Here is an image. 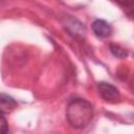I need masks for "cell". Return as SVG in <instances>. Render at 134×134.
Listing matches in <instances>:
<instances>
[{"instance_id":"cell-1","label":"cell","mask_w":134,"mask_h":134,"mask_svg":"<svg viewBox=\"0 0 134 134\" xmlns=\"http://www.w3.org/2000/svg\"><path fill=\"white\" fill-rule=\"evenodd\" d=\"M93 118V107L84 98H74L66 108V119L74 129L86 128Z\"/></svg>"},{"instance_id":"cell-2","label":"cell","mask_w":134,"mask_h":134,"mask_svg":"<svg viewBox=\"0 0 134 134\" xmlns=\"http://www.w3.org/2000/svg\"><path fill=\"white\" fill-rule=\"evenodd\" d=\"M63 26L69 32V35L72 36L75 39H80V38L85 37L86 29H85L84 24L81 21H79L77 19H75L71 16H67V17L64 18Z\"/></svg>"},{"instance_id":"cell-3","label":"cell","mask_w":134,"mask_h":134,"mask_svg":"<svg viewBox=\"0 0 134 134\" xmlns=\"http://www.w3.org/2000/svg\"><path fill=\"white\" fill-rule=\"evenodd\" d=\"M97 91L100 97L107 102H116L120 97L118 89L107 82H99L97 84Z\"/></svg>"},{"instance_id":"cell-4","label":"cell","mask_w":134,"mask_h":134,"mask_svg":"<svg viewBox=\"0 0 134 134\" xmlns=\"http://www.w3.org/2000/svg\"><path fill=\"white\" fill-rule=\"evenodd\" d=\"M91 27H92L94 35L97 38H107V37L111 36V34H112V26L107 21L102 20V19L94 20Z\"/></svg>"},{"instance_id":"cell-5","label":"cell","mask_w":134,"mask_h":134,"mask_svg":"<svg viewBox=\"0 0 134 134\" xmlns=\"http://www.w3.org/2000/svg\"><path fill=\"white\" fill-rule=\"evenodd\" d=\"M17 107L16 100L7 94L0 93V114H7L14 111Z\"/></svg>"},{"instance_id":"cell-6","label":"cell","mask_w":134,"mask_h":134,"mask_svg":"<svg viewBox=\"0 0 134 134\" xmlns=\"http://www.w3.org/2000/svg\"><path fill=\"white\" fill-rule=\"evenodd\" d=\"M110 50L116 58H126L128 55V51L124 48H121L119 45H110Z\"/></svg>"},{"instance_id":"cell-7","label":"cell","mask_w":134,"mask_h":134,"mask_svg":"<svg viewBox=\"0 0 134 134\" xmlns=\"http://www.w3.org/2000/svg\"><path fill=\"white\" fill-rule=\"evenodd\" d=\"M7 133H8V124L5 117H3L0 114V134H7Z\"/></svg>"}]
</instances>
